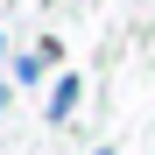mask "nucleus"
Instances as JSON below:
<instances>
[{
	"label": "nucleus",
	"instance_id": "1",
	"mask_svg": "<svg viewBox=\"0 0 155 155\" xmlns=\"http://www.w3.org/2000/svg\"><path fill=\"white\" fill-rule=\"evenodd\" d=\"M78 99H85V85H78V78L64 71V78H57V85H49V120H57V127H64V120L78 113Z\"/></svg>",
	"mask_w": 155,
	"mask_h": 155
},
{
	"label": "nucleus",
	"instance_id": "3",
	"mask_svg": "<svg viewBox=\"0 0 155 155\" xmlns=\"http://www.w3.org/2000/svg\"><path fill=\"white\" fill-rule=\"evenodd\" d=\"M99 155H113V148H99Z\"/></svg>",
	"mask_w": 155,
	"mask_h": 155
},
{
	"label": "nucleus",
	"instance_id": "2",
	"mask_svg": "<svg viewBox=\"0 0 155 155\" xmlns=\"http://www.w3.org/2000/svg\"><path fill=\"white\" fill-rule=\"evenodd\" d=\"M49 57H57V42H42V49H28V57L14 64V85H35V78L49 71Z\"/></svg>",
	"mask_w": 155,
	"mask_h": 155
}]
</instances>
